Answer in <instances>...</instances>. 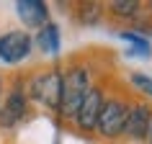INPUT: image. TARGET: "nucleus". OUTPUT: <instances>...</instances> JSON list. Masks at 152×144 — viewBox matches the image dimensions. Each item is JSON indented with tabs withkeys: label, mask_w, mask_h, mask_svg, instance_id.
<instances>
[{
	"label": "nucleus",
	"mask_w": 152,
	"mask_h": 144,
	"mask_svg": "<svg viewBox=\"0 0 152 144\" xmlns=\"http://www.w3.org/2000/svg\"><path fill=\"white\" fill-rule=\"evenodd\" d=\"M83 23H96L98 16H101V5L98 3H90V5H83Z\"/></svg>",
	"instance_id": "obj_12"
},
{
	"label": "nucleus",
	"mask_w": 152,
	"mask_h": 144,
	"mask_svg": "<svg viewBox=\"0 0 152 144\" xmlns=\"http://www.w3.org/2000/svg\"><path fill=\"white\" fill-rule=\"evenodd\" d=\"M126 119H129V105L124 100H106L103 108H101V119H98V129H101V134L113 139V136L124 134V129H126Z\"/></svg>",
	"instance_id": "obj_2"
},
{
	"label": "nucleus",
	"mask_w": 152,
	"mask_h": 144,
	"mask_svg": "<svg viewBox=\"0 0 152 144\" xmlns=\"http://www.w3.org/2000/svg\"><path fill=\"white\" fill-rule=\"evenodd\" d=\"M108 8H111L113 16L129 18V16H137V10H139V3H134V0H113Z\"/></svg>",
	"instance_id": "obj_11"
},
{
	"label": "nucleus",
	"mask_w": 152,
	"mask_h": 144,
	"mask_svg": "<svg viewBox=\"0 0 152 144\" xmlns=\"http://www.w3.org/2000/svg\"><path fill=\"white\" fill-rule=\"evenodd\" d=\"M31 93L28 95L49 108H59L62 105V75L59 72H44L31 82Z\"/></svg>",
	"instance_id": "obj_3"
},
{
	"label": "nucleus",
	"mask_w": 152,
	"mask_h": 144,
	"mask_svg": "<svg viewBox=\"0 0 152 144\" xmlns=\"http://www.w3.org/2000/svg\"><path fill=\"white\" fill-rule=\"evenodd\" d=\"M31 36L28 31H8L0 36V59L8 64H16L28 57L31 52Z\"/></svg>",
	"instance_id": "obj_4"
},
{
	"label": "nucleus",
	"mask_w": 152,
	"mask_h": 144,
	"mask_svg": "<svg viewBox=\"0 0 152 144\" xmlns=\"http://www.w3.org/2000/svg\"><path fill=\"white\" fill-rule=\"evenodd\" d=\"M134 142H144L152 131V111L150 105L137 103L129 108V119H126V129H124Z\"/></svg>",
	"instance_id": "obj_6"
},
{
	"label": "nucleus",
	"mask_w": 152,
	"mask_h": 144,
	"mask_svg": "<svg viewBox=\"0 0 152 144\" xmlns=\"http://www.w3.org/2000/svg\"><path fill=\"white\" fill-rule=\"evenodd\" d=\"M88 90H90L88 72L83 67H72L62 77V105H59V111L64 116H77L83 100L88 95Z\"/></svg>",
	"instance_id": "obj_1"
},
{
	"label": "nucleus",
	"mask_w": 152,
	"mask_h": 144,
	"mask_svg": "<svg viewBox=\"0 0 152 144\" xmlns=\"http://www.w3.org/2000/svg\"><path fill=\"white\" fill-rule=\"evenodd\" d=\"M23 116H26V95L21 88H16L8 95V100L3 103V108H0V126L10 129V126H16Z\"/></svg>",
	"instance_id": "obj_8"
},
{
	"label": "nucleus",
	"mask_w": 152,
	"mask_h": 144,
	"mask_svg": "<svg viewBox=\"0 0 152 144\" xmlns=\"http://www.w3.org/2000/svg\"><path fill=\"white\" fill-rule=\"evenodd\" d=\"M101 108H103V93L98 88H90L80 105V111H77V116H75L77 126L83 131H93L98 126V119H101Z\"/></svg>",
	"instance_id": "obj_5"
},
{
	"label": "nucleus",
	"mask_w": 152,
	"mask_h": 144,
	"mask_svg": "<svg viewBox=\"0 0 152 144\" xmlns=\"http://www.w3.org/2000/svg\"><path fill=\"white\" fill-rule=\"evenodd\" d=\"M36 44L44 54H59V26L49 21L36 36Z\"/></svg>",
	"instance_id": "obj_9"
},
{
	"label": "nucleus",
	"mask_w": 152,
	"mask_h": 144,
	"mask_svg": "<svg viewBox=\"0 0 152 144\" xmlns=\"http://www.w3.org/2000/svg\"><path fill=\"white\" fill-rule=\"evenodd\" d=\"M150 144H152V131H150Z\"/></svg>",
	"instance_id": "obj_14"
},
{
	"label": "nucleus",
	"mask_w": 152,
	"mask_h": 144,
	"mask_svg": "<svg viewBox=\"0 0 152 144\" xmlns=\"http://www.w3.org/2000/svg\"><path fill=\"white\" fill-rule=\"evenodd\" d=\"M132 82H134L142 93L152 95V77H147V75H134V77H132Z\"/></svg>",
	"instance_id": "obj_13"
},
{
	"label": "nucleus",
	"mask_w": 152,
	"mask_h": 144,
	"mask_svg": "<svg viewBox=\"0 0 152 144\" xmlns=\"http://www.w3.org/2000/svg\"><path fill=\"white\" fill-rule=\"evenodd\" d=\"M16 10L23 26H28V28H44L49 23V10L41 0H18Z\"/></svg>",
	"instance_id": "obj_7"
},
{
	"label": "nucleus",
	"mask_w": 152,
	"mask_h": 144,
	"mask_svg": "<svg viewBox=\"0 0 152 144\" xmlns=\"http://www.w3.org/2000/svg\"><path fill=\"white\" fill-rule=\"evenodd\" d=\"M121 39L132 44L129 54H134V57H150V54H152V44L144 39V36H139V33H134V31H121Z\"/></svg>",
	"instance_id": "obj_10"
},
{
	"label": "nucleus",
	"mask_w": 152,
	"mask_h": 144,
	"mask_svg": "<svg viewBox=\"0 0 152 144\" xmlns=\"http://www.w3.org/2000/svg\"><path fill=\"white\" fill-rule=\"evenodd\" d=\"M0 93H3V88H0Z\"/></svg>",
	"instance_id": "obj_15"
}]
</instances>
